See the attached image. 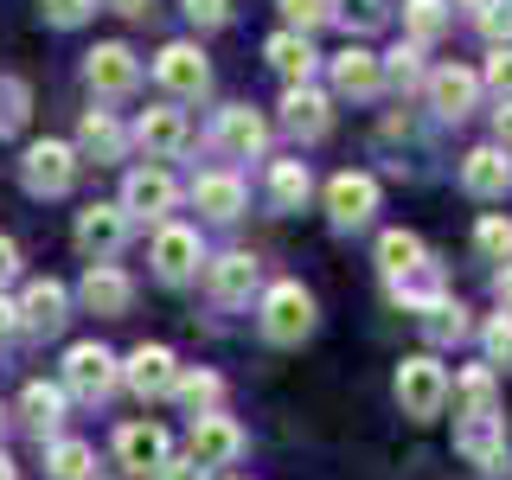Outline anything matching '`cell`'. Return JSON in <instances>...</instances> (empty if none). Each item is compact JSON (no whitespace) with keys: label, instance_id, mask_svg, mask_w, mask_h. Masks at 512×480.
Wrapping results in <instances>:
<instances>
[{"label":"cell","instance_id":"e575fe53","mask_svg":"<svg viewBox=\"0 0 512 480\" xmlns=\"http://www.w3.org/2000/svg\"><path fill=\"white\" fill-rule=\"evenodd\" d=\"M327 13L352 32V39H359V32H372V26H384V0H327Z\"/></svg>","mask_w":512,"mask_h":480},{"label":"cell","instance_id":"7402d4cb","mask_svg":"<svg viewBox=\"0 0 512 480\" xmlns=\"http://www.w3.org/2000/svg\"><path fill=\"white\" fill-rule=\"evenodd\" d=\"M135 141L148 148V160H173L186 148V116L173 103H160V109H141L135 116Z\"/></svg>","mask_w":512,"mask_h":480},{"label":"cell","instance_id":"1f68e13d","mask_svg":"<svg viewBox=\"0 0 512 480\" xmlns=\"http://www.w3.org/2000/svg\"><path fill=\"white\" fill-rule=\"evenodd\" d=\"M404 32L410 45H436L448 32V0H404Z\"/></svg>","mask_w":512,"mask_h":480},{"label":"cell","instance_id":"3957f363","mask_svg":"<svg viewBox=\"0 0 512 480\" xmlns=\"http://www.w3.org/2000/svg\"><path fill=\"white\" fill-rule=\"evenodd\" d=\"M20 180L32 199H58V192L77 186V148L71 141H32L20 160Z\"/></svg>","mask_w":512,"mask_h":480},{"label":"cell","instance_id":"8fae6325","mask_svg":"<svg viewBox=\"0 0 512 480\" xmlns=\"http://www.w3.org/2000/svg\"><path fill=\"white\" fill-rule=\"evenodd\" d=\"M154 77H160L173 96H205V90H212V64H205V52H199V45H186V39L160 45Z\"/></svg>","mask_w":512,"mask_h":480},{"label":"cell","instance_id":"f6af8a7d","mask_svg":"<svg viewBox=\"0 0 512 480\" xmlns=\"http://www.w3.org/2000/svg\"><path fill=\"white\" fill-rule=\"evenodd\" d=\"M13 276H20V244H13V237H0V288H7Z\"/></svg>","mask_w":512,"mask_h":480},{"label":"cell","instance_id":"30bf717a","mask_svg":"<svg viewBox=\"0 0 512 480\" xmlns=\"http://www.w3.org/2000/svg\"><path fill=\"white\" fill-rule=\"evenodd\" d=\"M372 212H378V180L372 173H333L327 180V218L340 224V231L372 224Z\"/></svg>","mask_w":512,"mask_h":480},{"label":"cell","instance_id":"44dd1931","mask_svg":"<svg viewBox=\"0 0 512 480\" xmlns=\"http://www.w3.org/2000/svg\"><path fill=\"white\" fill-rule=\"evenodd\" d=\"M282 128H288V135H301V141H320L333 128V103L314 84H295V90L282 96Z\"/></svg>","mask_w":512,"mask_h":480},{"label":"cell","instance_id":"8992f818","mask_svg":"<svg viewBox=\"0 0 512 480\" xmlns=\"http://www.w3.org/2000/svg\"><path fill=\"white\" fill-rule=\"evenodd\" d=\"M122 212L128 218H154V224H167V212L180 205V186H173V173L167 167H135L122 180Z\"/></svg>","mask_w":512,"mask_h":480},{"label":"cell","instance_id":"7a4b0ae2","mask_svg":"<svg viewBox=\"0 0 512 480\" xmlns=\"http://www.w3.org/2000/svg\"><path fill=\"white\" fill-rule=\"evenodd\" d=\"M314 333V295L301 282H276L263 288V340L276 346H301Z\"/></svg>","mask_w":512,"mask_h":480},{"label":"cell","instance_id":"836d02e7","mask_svg":"<svg viewBox=\"0 0 512 480\" xmlns=\"http://www.w3.org/2000/svg\"><path fill=\"white\" fill-rule=\"evenodd\" d=\"M448 391L461 397V416H493V372H487V365H468Z\"/></svg>","mask_w":512,"mask_h":480},{"label":"cell","instance_id":"d6a6232c","mask_svg":"<svg viewBox=\"0 0 512 480\" xmlns=\"http://www.w3.org/2000/svg\"><path fill=\"white\" fill-rule=\"evenodd\" d=\"M173 397H180L192 416H212L218 397H224V378H218V372H186V365H180V384H173Z\"/></svg>","mask_w":512,"mask_h":480},{"label":"cell","instance_id":"681fc988","mask_svg":"<svg viewBox=\"0 0 512 480\" xmlns=\"http://www.w3.org/2000/svg\"><path fill=\"white\" fill-rule=\"evenodd\" d=\"M109 7H116V13H141V7H148V0H109Z\"/></svg>","mask_w":512,"mask_h":480},{"label":"cell","instance_id":"277c9868","mask_svg":"<svg viewBox=\"0 0 512 480\" xmlns=\"http://www.w3.org/2000/svg\"><path fill=\"white\" fill-rule=\"evenodd\" d=\"M397 404H404V416H416V423L442 416V404H448V372L429 359V352H416V359L397 365Z\"/></svg>","mask_w":512,"mask_h":480},{"label":"cell","instance_id":"2e32d148","mask_svg":"<svg viewBox=\"0 0 512 480\" xmlns=\"http://www.w3.org/2000/svg\"><path fill=\"white\" fill-rule=\"evenodd\" d=\"M205 282H212V295L224 308H237V301H250L256 288H263V263H256L250 250H224V256L205 263Z\"/></svg>","mask_w":512,"mask_h":480},{"label":"cell","instance_id":"4316f807","mask_svg":"<svg viewBox=\"0 0 512 480\" xmlns=\"http://www.w3.org/2000/svg\"><path fill=\"white\" fill-rule=\"evenodd\" d=\"M77 154H90V160H122V154H128V128L109 116V109H84V128H77Z\"/></svg>","mask_w":512,"mask_h":480},{"label":"cell","instance_id":"5bb4252c","mask_svg":"<svg viewBox=\"0 0 512 480\" xmlns=\"http://www.w3.org/2000/svg\"><path fill=\"white\" fill-rule=\"evenodd\" d=\"M455 448L474 461L480 474L506 468V416L500 410H493V416H461V423H455Z\"/></svg>","mask_w":512,"mask_h":480},{"label":"cell","instance_id":"f907efd6","mask_svg":"<svg viewBox=\"0 0 512 480\" xmlns=\"http://www.w3.org/2000/svg\"><path fill=\"white\" fill-rule=\"evenodd\" d=\"M0 480H20V474H13V461H7V455H0Z\"/></svg>","mask_w":512,"mask_h":480},{"label":"cell","instance_id":"ba28073f","mask_svg":"<svg viewBox=\"0 0 512 480\" xmlns=\"http://www.w3.org/2000/svg\"><path fill=\"white\" fill-rule=\"evenodd\" d=\"M122 384L141 397V404H154V397H173V384H180V359H173L167 346H135L122 359Z\"/></svg>","mask_w":512,"mask_h":480},{"label":"cell","instance_id":"816d5d0a","mask_svg":"<svg viewBox=\"0 0 512 480\" xmlns=\"http://www.w3.org/2000/svg\"><path fill=\"white\" fill-rule=\"evenodd\" d=\"M455 7H487V0H455Z\"/></svg>","mask_w":512,"mask_h":480},{"label":"cell","instance_id":"cb8c5ba5","mask_svg":"<svg viewBox=\"0 0 512 480\" xmlns=\"http://www.w3.org/2000/svg\"><path fill=\"white\" fill-rule=\"evenodd\" d=\"M461 186H468L474 199H506L512 192V160L500 148H474L461 160Z\"/></svg>","mask_w":512,"mask_h":480},{"label":"cell","instance_id":"6da1fadb","mask_svg":"<svg viewBox=\"0 0 512 480\" xmlns=\"http://www.w3.org/2000/svg\"><path fill=\"white\" fill-rule=\"evenodd\" d=\"M122 384V359L96 340H77L64 352V397H84V404H103L109 391Z\"/></svg>","mask_w":512,"mask_h":480},{"label":"cell","instance_id":"d6986e66","mask_svg":"<svg viewBox=\"0 0 512 480\" xmlns=\"http://www.w3.org/2000/svg\"><path fill=\"white\" fill-rule=\"evenodd\" d=\"M212 141H218L224 154L250 160V154H263V148H269V122L256 116L250 103H231V109H218V128H212Z\"/></svg>","mask_w":512,"mask_h":480},{"label":"cell","instance_id":"60d3db41","mask_svg":"<svg viewBox=\"0 0 512 480\" xmlns=\"http://www.w3.org/2000/svg\"><path fill=\"white\" fill-rule=\"evenodd\" d=\"M39 13L52 26H84L90 13H96V0H39Z\"/></svg>","mask_w":512,"mask_h":480},{"label":"cell","instance_id":"d4e9b609","mask_svg":"<svg viewBox=\"0 0 512 480\" xmlns=\"http://www.w3.org/2000/svg\"><path fill=\"white\" fill-rule=\"evenodd\" d=\"M20 416H26V429L32 436H52L58 442V423H64V384H45V378H32L26 391H20Z\"/></svg>","mask_w":512,"mask_h":480},{"label":"cell","instance_id":"b9f144b4","mask_svg":"<svg viewBox=\"0 0 512 480\" xmlns=\"http://www.w3.org/2000/svg\"><path fill=\"white\" fill-rule=\"evenodd\" d=\"M480 84H493L512 103V45H493V58H487V71H480Z\"/></svg>","mask_w":512,"mask_h":480},{"label":"cell","instance_id":"74e56055","mask_svg":"<svg viewBox=\"0 0 512 480\" xmlns=\"http://www.w3.org/2000/svg\"><path fill=\"white\" fill-rule=\"evenodd\" d=\"M474 244L487 250V256H500V263H506V256H512V218H500V212H487V218L474 224Z\"/></svg>","mask_w":512,"mask_h":480},{"label":"cell","instance_id":"52a82bcc","mask_svg":"<svg viewBox=\"0 0 512 480\" xmlns=\"http://www.w3.org/2000/svg\"><path fill=\"white\" fill-rule=\"evenodd\" d=\"M199 263H205L199 231H186V224H160V231H154V276L167 282V288L192 282V276H199Z\"/></svg>","mask_w":512,"mask_h":480},{"label":"cell","instance_id":"9c48e42d","mask_svg":"<svg viewBox=\"0 0 512 480\" xmlns=\"http://www.w3.org/2000/svg\"><path fill=\"white\" fill-rule=\"evenodd\" d=\"M167 455H173V442H167V429H160V423H122L116 429V461L135 480H154L160 468H167Z\"/></svg>","mask_w":512,"mask_h":480},{"label":"cell","instance_id":"ee69618b","mask_svg":"<svg viewBox=\"0 0 512 480\" xmlns=\"http://www.w3.org/2000/svg\"><path fill=\"white\" fill-rule=\"evenodd\" d=\"M26 122V84H0V135Z\"/></svg>","mask_w":512,"mask_h":480},{"label":"cell","instance_id":"ac0fdd59","mask_svg":"<svg viewBox=\"0 0 512 480\" xmlns=\"http://www.w3.org/2000/svg\"><path fill=\"white\" fill-rule=\"evenodd\" d=\"M77 301H84L90 314L116 320V314H128V301H135V282H128L116 263H90L84 282H77Z\"/></svg>","mask_w":512,"mask_h":480},{"label":"cell","instance_id":"f35d334b","mask_svg":"<svg viewBox=\"0 0 512 480\" xmlns=\"http://www.w3.org/2000/svg\"><path fill=\"white\" fill-rule=\"evenodd\" d=\"M480 32H487L493 45H512V0H487V7H480Z\"/></svg>","mask_w":512,"mask_h":480},{"label":"cell","instance_id":"ffe728a7","mask_svg":"<svg viewBox=\"0 0 512 480\" xmlns=\"http://www.w3.org/2000/svg\"><path fill=\"white\" fill-rule=\"evenodd\" d=\"M423 84H429V103H436V116H448V122H461V116L474 109V96H480V77L468 71V64H442V71H429Z\"/></svg>","mask_w":512,"mask_h":480},{"label":"cell","instance_id":"5b68a950","mask_svg":"<svg viewBox=\"0 0 512 480\" xmlns=\"http://www.w3.org/2000/svg\"><path fill=\"white\" fill-rule=\"evenodd\" d=\"M244 455V429H237V416H192V436H186V461H199L205 474L212 468H231V461Z\"/></svg>","mask_w":512,"mask_h":480},{"label":"cell","instance_id":"ab89813d","mask_svg":"<svg viewBox=\"0 0 512 480\" xmlns=\"http://www.w3.org/2000/svg\"><path fill=\"white\" fill-rule=\"evenodd\" d=\"M480 340H487V359L493 365H512V314H493Z\"/></svg>","mask_w":512,"mask_h":480},{"label":"cell","instance_id":"f1b7e54d","mask_svg":"<svg viewBox=\"0 0 512 480\" xmlns=\"http://www.w3.org/2000/svg\"><path fill=\"white\" fill-rule=\"evenodd\" d=\"M308 199H314L308 160H276V167H269V205H276V212H301Z\"/></svg>","mask_w":512,"mask_h":480},{"label":"cell","instance_id":"484cf974","mask_svg":"<svg viewBox=\"0 0 512 480\" xmlns=\"http://www.w3.org/2000/svg\"><path fill=\"white\" fill-rule=\"evenodd\" d=\"M416 320H423V340L429 346H461L474 333V320H468V308H461L455 295H436L429 308H416Z\"/></svg>","mask_w":512,"mask_h":480},{"label":"cell","instance_id":"4fadbf2b","mask_svg":"<svg viewBox=\"0 0 512 480\" xmlns=\"http://www.w3.org/2000/svg\"><path fill=\"white\" fill-rule=\"evenodd\" d=\"M13 308H20V327L26 333H58L64 320H71V288L52 282V276H39V282L20 288V301H13Z\"/></svg>","mask_w":512,"mask_h":480},{"label":"cell","instance_id":"e0dca14e","mask_svg":"<svg viewBox=\"0 0 512 480\" xmlns=\"http://www.w3.org/2000/svg\"><path fill=\"white\" fill-rule=\"evenodd\" d=\"M327 77L340 96H359V103H372V96L384 90V58H372L365 45H346V52L327 58Z\"/></svg>","mask_w":512,"mask_h":480},{"label":"cell","instance_id":"7bdbcfd3","mask_svg":"<svg viewBox=\"0 0 512 480\" xmlns=\"http://www.w3.org/2000/svg\"><path fill=\"white\" fill-rule=\"evenodd\" d=\"M186 20L199 32H218L224 20H231V0H186Z\"/></svg>","mask_w":512,"mask_h":480},{"label":"cell","instance_id":"8d00e7d4","mask_svg":"<svg viewBox=\"0 0 512 480\" xmlns=\"http://www.w3.org/2000/svg\"><path fill=\"white\" fill-rule=\"evenodd\" d=\"M282 32H301V39H308V32L314 26H327L333 20V13H327V0H282Z\"/></svg>","mask_w":512,"mask_h":480},{"label":"cell","instance_id":"603a6c76","mask_svg":"<svg viewBox=\"0 0 512 480\" xmlns=\"http://www.w3.org/2000/svg\"><path fill=\"white\" fill-rule=\"evenodd\" d=\"M244 180L237 173H199L192 180V205H199L205 218H218V224H231V218H244Z\"/></svg>","mask_w":512,"mask_h":480},{"label":"cell","instance_id":"9a60e30c","mask_svg":"<svg viewBox=\"0 0 512 480\" xmlns=\"http://www.w3.org/2000/svg\"><path fill=\"white\" fill-rule=\"evenodd\" d=\"M84 77H90L96 96H128L141 84V58L128 52L122 39H109V45H96V52L84 58Z\"/></svg>","mask_w":512,"mask_h":480},{"label":"cell","instance_id":"7dc6e473","mask_svg":"<svg viewBox=\"0 0 512 480\" xmlns=\"http://www.w3.org/2000/svg\"><path fill=\"white\" fill-rule=\"evenodd\" d=\"M493 128H500V154L512 160V103H500V116H493Z\"/></svg>","mask_w":512,"mask_h":480},{"label":"cell","instance_id":"d590c367","mask_svg":"<svg viewBox=\"0 0 512 480\" xmlns=\"http://www.w3.org/2000/svg\"><path fill=\"white\" fill-rule=\"evenodd\" d=\"M384 84L416 90V84H423V52H416V45H397V52L384 58Z\"/></svg>","mask_w":512,"mask_h":480},{"label":"cell","instance_id":"bcb514c9","mask_svg":"<svg viewBox=\"0 0 512 480\" xmlns=\"http://www.w3.org/2000/svg\"><path fill=\"white\" fill-rule=\"evenodd\" d=\"M13 333H20V308H13V301H7V295H0V346H7V340H13Z\"/></svg>","mask_w":512,"mask_h":480},{"label":"cell","instance_id":"c3c4849f","mask_svg":"<svg viewBox=\"0 0 512 480\" xmlns=\"http://www.w3.org/2000/svg\"><path fill=\"white\" fill-rule=\"evenodd\" d=\"M493 295H500V308H506V314H512V263H506V269H500V276H493Z\"/></svg>","mask_w":512,"mask_h":480},{"label":"cell","instance_id":"83f0119b","mask_svg":"<svg viewBox=\"0 0 512 480\" xmlns=\"http://www.w3.org/2000/svg\"><path fill=\"white\" fill-rule=\"evenodd\" d=\"M263 58H269V71H276L288 90H295V84H308V77H314V45L301 39V32H276V39L263 45Z\"/></svg>","mask_w":512,"mask_h":480},{"label":"cell","instance_id":"7c38bea8","mask_svg":"<svg viewBox=\"0 0 512 480\" xmlns=\"http://www.w3.org/2000/svg\"><path fill=\"white\" fill-rule=\"evenodd\" d=\"M128 244V212L122 205H84L77 212V250L90 256V263H109Z\"/></svg>","mask_w":512,"mask_h":480},{"label":"cell","instance_id":"f5cc1de1","mask_svg":"<svg viewBox=\"0 0 512 480\" xmlns=\"http://www.w3.org/2000/svg\"><path fill=\"white\" fill-rule=\"evenodd\" d=\"M0 429H7V410H0Z\"/></svg>","mask_w":512,"mask_h":480},{"label":"cell","instance_id":"4dcf8cb0","mask_svg":"<svg viewBox=\"0 0 512 480\" xmlns=\"http://www.w3.org/2000/svg\"><path fill=\"white\" fill-rule=\"evenodd\" d=\"M45 474H52V480H96V455H90V442L58 436L52 448H45Z\"/></svg>","mask_w":512,"mask_h":480},{"label":"cell","instance_id":"f546056e","mask_svg":"<svg viewBox=\"0 0 512 480\" xmlns=\"http://www.w3.org/2000/svg\"><path fill=\"white\" fill-rule=\"evenodd\" d=\"M423 263H429V250H423V237H416V231H384L378 237V269L391 282H404L410 269H423Z\"/></svg>","mask_w":512,"mask_h":480}]
</instances>
